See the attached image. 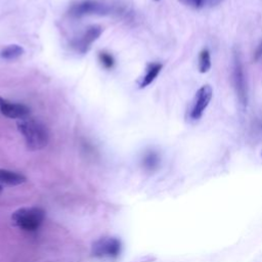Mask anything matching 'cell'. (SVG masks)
I'll use <instances>...</instances> for the list:
<instances>
[{
    "label": "cell",
    "instance_id": "obj_1",
    "mask_svg": "<svg viewBox=\"0 0 262 262\" xmlns=\"http://www.w3.org/2000/svg\"><path fill=\"white\" fill-rule=\"evenodd\" d=\"M18 130L24 136L27 148L31 151L44 149L49 140L48 130L40 121L27 117L18 120Z\"/></svg>",
    "mask_w": 262,
    "mask_h": 262
},
{
    "label": "cell",
    "instance_id": "obj_2",
    "mask_svg": "<svg viewBox=\"0 0 262 262\" xmlns=\"http://www.w3.org/2000/svg\"><path fill=\"white\" fill-rule=\"evenodd\" d=\"M45 212L38 207H25L14 211L11 221L14 226L25 231H34L44 220Z\"/></svg>",
    "mask_w": 262,
    "mask_h": 262
},
{
    "label": "cell",
    "instance_id": "obj_3",
    "mask_svg": "<svg viewBox=\"0 0 262 262\" xmlns=\"http://www.w3.org/2000/svg\"><path fill=\"white\" fill-rule=\"evenodd\" d=\"M120 252H121L120 241L112 237L100 238L94 241L91 246L92 256L100 259L117 258Z\"/></svg>",
    "mask_w": 262,
    "mask_h": 262
},
{
    "label": "cell",
    "instance_id": "obj_4",
    "mask_svg": "<svg viewBox=\"0 0 262 262\" xmlns=\"http://www.w3.org/2000/svg\"><path fill=\"white\" fill-rule=\"evenodd\" d=\"M111 11L112 8L106 3L94 1V0H84L73 4L69 9V14L73 18H81L91 14H108Z\"/></svg>",
    "mask_w": 262,
    "mask_h": 262
},
{
    "label": "cell",
    "instance_id": "obj_5",
    "mask_svg": "<svg viewBox=\"0 0 262 262\" xmlns=\"http://www.w3.org/2000/svg\"><path fill=\"white\" fill-rule=\"evenodd\" d=\"M213 97V89L208 84L203 85L196 93L194 104L190 111V119L197 121L201 119L204 112L208 108L210 101Z\"/></svg>",
    "mask_w": 262,
    "mask_h": 262
},
{
    "label": "cell",
    "instance_id": "obj_6",
    "mask_svg": "<svg viewBox=\"0 0 262 262\" xmlns=\"http://www.w3.org/2000/svg\"><path fill=\"white\" fill-rule=\"evenodd\" d=\"M232 77H234V84L237 95L239 97L240 103L243 107H247L248 103V92H247V83L244 73V68L241 63L239 55L236 54L234 62V71H232Z\"/></svg>",
    "mask_w": 262,
    "mask_h": 262
},
{
    "label": "cell",
    "instance_id": "obj_7",
    "mask_svg": "<svg viewBox=\"0 0 262 262\" xmlns=\"http://www.w3.org/2000/svg\"><path fill=\"white\" fill-rule=\"evenodd\" d=\"M103 32V29L99 26H90L83 32V34L72 41V47L77 52L85 53L89 50L94 41H96Z\"/></svg>",
    "mask_w": 262,
    "mask_h": 262
},
{
    "label": "cell",
    "instance_id": "obj_8",
    "mask_svg": "<svg viewBox=\"0 0 262 262\" xmlns=\"http://www.w3.org/2000/svg\"><path fill=\"white\" fill-rule=\"evenodd\" d=\"M0 113L9 119H24L30 115V108L23 104L13 103L8 99L0 97Z\"/></svg>",
    "mask_w": 262,
    "mask_h": 262
},
{
    "label": "cell",
    "instance_id": "obj_9",
    "mask_svg": "<svg viewBox=\"0 0 262 262\" xmlns=\"http://www.w3.org/2000/svg\"><path fill=\"white\" fill-rule=\"evenodd\" d=\"M27 178L25 175L18 172L10 171L7 169H0V184L8 186H16L26 182Z\"/></svg>",
    "mask_w": 262,
    "mask_h": 262
},
{
    "label": "cell",
    "instance_id": "obj_10",
    "mask_svg": "<svg viewBox=\"0 0 262 262\" xmlns=\"http://www.w3.org/2000/svg\"><path fill=\"white\" fill-rule=\"evenodd\" d=\"M163 68V65L160 63H151L148 65L147 69H145L144 75L140 79L139 82V88H145V87L152 84L155 79L158 77Z\"/></svg>",
    "mask_w": 262,
    "mask_h": 262
},
{
    "label": "cell",
    "instance_id": "obj_11",
    "mask_svg": "<svg viewBox=\"0 0 262 262\" xmlns=\"http://www.w3.org/2000/svg\"><path fill=\"white\" fill-rule=\"evenodd\" d=\"M160 162H161V159H160L159 154L155 151L147 152L142 158V166L149 172L156 171L160 166Z\"/></svg>",
    "mask_w": 262,
    "mask_h": 262
},
{
    "label": "cell",
    "instance_id": "obj_12",
    "mask_svg": "<svg viewBox=\"0 0 262 262\" xmlns=\"http://www.w3.org/2000/svg\"><path fill=\"white\" fill-rule=\"evenodd\" d=\"M25 52V49L18 44H10L5 46L1 51H0V57L6 61H12L17 60L18 57L23 55Z\"/></svg>",
    "mask_w": 262,
    "mask_h": 262
},
{
    "label": "cell",
    "instance_id": "obj_13",
    "mask_svg": "<svg viewBox=\"0 0 262 262\" xmlns=\"http://www.w3.org/2000/svg\"><path fill=\"white\" fill-rule=\"evenodd\" d=\"M211 55L208 49L201 50L199 54V62H198V69L202 74L208 73L211 69Z\"/></svg>",
    "mask_w": 262,
    "mask_h": 262
},
{
    "label": "cell",
    "instance_id": "obj_14",
    "mask_svg": "<svg viewBox=\"0 0 262 262\" xmlns=\"http://www.w3.org/2000/svg\"><path fill=\"white\" fill-rule=\"evenodd\" d=\"M98 60L100 64L106 69H112L115 65V60L112 54L107 51H101L98 53Z\"/></svg>",
    "mask_w": 262,
    "mask_h": 262
},
{
    "label": "cell",
    "instance_id": "obj_15",
    "mask_svg": "<svg viewBox=\"0 0 262 262\" xmlns=\"http://www.w3.org/2000/svg\"><path fill=\"white\" fill-rule=\"evenodd\" d=\"M178 1L188 7L196 9L206 6V0H178Z\"/></svg>",
    "mask_w": 262,
    "mask_h": 262
},
{
    "label": "cell",
    "instance_id": "obj_16",
    "mask_svg": "<svg viewBox=\"0 0 262 262\" xmlns=\"http://www.w3.org/2000/svg\"><path fill=\"white\" fill-rule=\"evenodd\" d=\"M262 59V42L259 44V46L257 47L255 53H254V61L258 62L259 60Z\"/></svg>",
    "mask_w": 262,
    "mask_h": 262
},
{
    "label": "cell",
    "instance_id": "obj_17",
    "mask_svg": "<svg viewBox=\"0 0 262 262\" xmlns=\"http://www.w3.org/2000/svg\"><path fill=\"white\" fill-rule=\"evenodd\" d=\"M2 192V184H0V194Z\"/></svg>",
    "mask_w": 262,
    "mask_h": 262
},
{
    "label": "cell",
    "instance_id": "obj_18",
    "mask_svg": "<svg viewBox=\"0 0 262 262\" xmlns=\"http://www.w3.org/2000/svg\"><path fill=\"white\" fill-rule=\"evenodd\" d=\"M156 1H159V0H156Z\"/></svg>",
    "mask_w": 262,
    "mask_h": 262
}]
</instances>
